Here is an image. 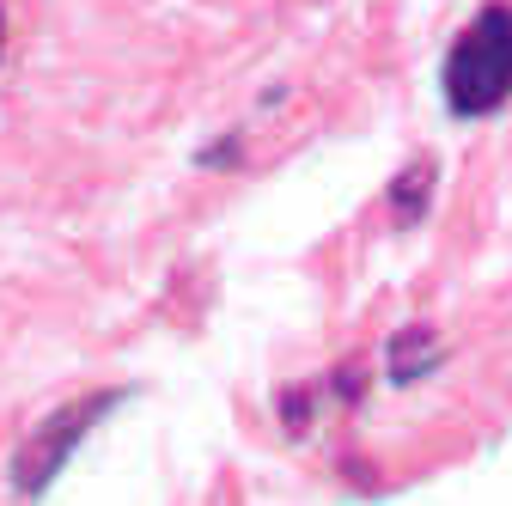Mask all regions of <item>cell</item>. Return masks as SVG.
<instances>
[{
  "label": "cell",
  "mask_w": 512,
  "mask_h": 506,
  "mask_svg": "<svg viewBox=\"0 0 512 506\" xmlns=\"http://www.w3.org/2000/svg\"><path fill=\"white\" fill-rule=\"evenodd\" d=\"M116 403V391H98V397H80V403H68V409H55L31 439H25V452H19V464H13V482H19V494L25 500H37L49 482H55V470L68 464V452L86 439V427L104 415Z\"/></svg>",
  "instance_id": "2"
},
{
  "label": "cell",
  "mask_w": 512,
  "mask_h": 506,
  "mask_svg": "<svg viewBox=\"0 0 512 506\" xmlns=\"http://www.w3.org/2000/svg\"><path fill=\"white\" fill-rule=\"evenodd\" d=\"M512 98V7H482L445 55V104L452 116H494Z\"/></svg>",
  "instance_id": "1"
},
{
  "label": "cell",
  "mask_w": 512,
  "mask_h": 506,
  "mask_svg": "<svg viewBox=\"0 0 512 506\" xmlns=\"http://www.w3.org/2000/svg\"><path fill=\"white\" fill-rule=\"evenodd\" d=\"M0 43H7V25H0Z\"/></svg>",
  "instance_id": "3"
}]
</instances>
